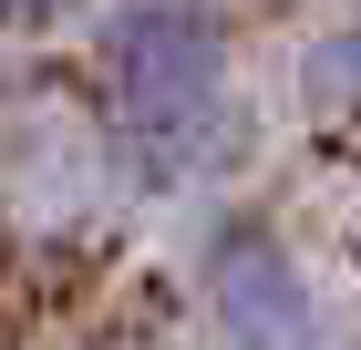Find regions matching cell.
<instances>
[{
  "instance_id": "6da1fadb",
  "label": "cell",
  "mask_w": 361,
  "mask_h": 350,
  "mask_svg": "<svg viewBox=\"0 0 361 350\" xmlns=\"http://www.w3.org/2000/svg\"><path fill=\"white\" fill-rule=\"evenodd\" d=\"M93 93H104L114 144L176 186V175H207V155L227 144L238 62L196 0H124L93 42Z\"/></svg>"
},
{
  "instance_id": "7a4b0ae2",
  "label": "cell",
  "mask_w": 361,
  "mask_h": 350,
  "mask_svg": "<svg viewBox=\"0 0 361 350\" xmlns=\"http://www.w3.org/2000/svg\"><path fill=\"white\" fill-rule=\"evenodd\" d=\"M207 320L217 350H320V289L269 227H217L207 247Z\"/></svg>"
},
{
  "instance_id": "3957f363",
  "label": "cell",
  "mask_w": 361,
  "mask_h": 350,
  "mask_svg": "<svg viewBox=\"0 0 361 350\" xmlns=\"http://www.w3.org/2000/svg\"><path fill=\"white\" fill-rule=\"evenodd\" d=\"M52 11H73V0H0V31H31V21H52Z\"/></svg>"
}]
</instances>
